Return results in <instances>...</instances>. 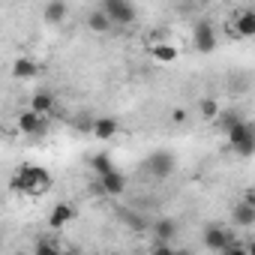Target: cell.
<instances>
[{
  "instance_id": "cell-1",
  "label": "cell",
  "mask_w": 255,
  "mask_h": 255,
  "mask_svg": "<svg viewBox=\"0 0 255 255\" xmlns=\"http://www.w3.org/2000/svg\"><path fill=\"white\" fill-rule=\"evenodd\" d=\"M51 186H54L51 171H48V168H42V165H30V162L18 165V168H15V174L9 177V189H12V192L33 195V198H36V195H45Z\"/></svg>"
},
{
  "instance_id": "cell-2",
  "label": "cell",
  "mask_w": 255,
  "mask_h": 255,
  "mask_svg": "<svg viewBox=\"0 0 255 255\" xmlns=\"http://www.w3.org/2000/svg\"><path fill=\"white\" fill-rule=\"evenodd\" d=\"M225 138L231 144V150L243 159H249L255 153V126L249 120H237L234 126H228L225 129Z\"/></svg>"
},
{
  "instance_id": "cell-3",
  "label": "cell",
  "mask_w": 255,
  "mask_h": 255,
  "mask_svg": "<svg viewBox=\"0 0 255 255\" xmlns=\"http://www.w3.org/2000/svg\"><path fill=\"white\" fill-rule=\"evenodd\" d=\"M99 9L111 18L114 27L135 24V6H132V0H99Z\"/></svg>"
},
{
  "instance_id": "cell-4",
  "label": "cell",
  "mask_w": 255,
  "mask_h": 255,
  "mask_svg": "<svg viewBox=\"0 0 255 255\" xmlns=\"http://www.w3.org/2000/svg\"><path fill=\"white\" fill-rule=\"evenodd\" d=\"M192 45H195V51H201V54H210V51L219 45V36H216L213 21H207V18H198V21H195V27H192Z\"/></svg>"
},
{
  "instance_id": "cell-5",
  "label": "cell",
  "mask_w": 255,
  "mask_h": 255,
  "mask_svg": "<svg viewBox=\"0 0 255 255\" xmlns=\"http://www.w3.org/2000/svg\"><path fill=\"white\" fill-rule=\"evenodd\" d=\"M15 129H18L21 135H45V132H48L45 114H39V111H33V108L18 111V117H15Z\"/></svg>"
},
{
  "instance_id": "cell-6",
  "label": "cell",
  "mask_w": 255,
  "mask_h": 255,
  "mask_svg": "<svg viewBox=\"0 0 255 255\" xmlns=\"http://www.w3.org/2000/svg\"><path fill=\"white\" fill-rule=\"evenodd\" d=\"M174 168H177V159H174V153H171V150H153V153L147 156V171H150L156 180L171 177V174H174Z\"/></svg>"
},
{
  "instance_id": "cell-7",
  "label": "cell",
  "mask_w": 255,
  "mask_h": 255,
  "mask_svg": "<svg viewBox=\"0 0 255 255\" xmlns=\"http://www.w3.org/2000/svg\"><path fill=\"white\" fill-rule=\"evenodd\" d=\"M231 237H234V234H231L228 228H222V225H204V231H201V243H204L210 252H222Z\"/></svg>"
},
{
  "instance_id": "cell-8",
  "label": "cell",
  "mask_w": 255,
  "mask_h": 255,
  "mask_svg": "<svg viewBox=\"0 0 255 255\" xmlns=\"http://www.w3.org/2000/svg\"><path fill=\"white\" fill-rule=\"evenodd\" d=\"M72 219H75V207H72L69 201H57V204L51 207V213H48V228H51V231H63Z\"/></svg>"
},
{
  "instance_id": "cell-9",
  "label": "cell",
  "mask_w": 255,
  "mask_h": 255,
  "mask_svg": "<svg viewBox=\"0 0 255 255\" xmlns=\"http://www.w3.org/2000/svg\"><path fill=\"white\" fill-rule=\"evenodd\" d=\"M99 189H102L105 195H120V192H126V177H123L117 168H111V171L99 174Z\"/></svg>"
},
{
  "instance_id": "cell-10",
  "label": "cell",
  "mask_w": 255,
  "mask_h": 255,
  "mask_svg": "<svg viewBox=\"0 0 255 255\" xmlns=\"http://www.w3.org/2000/svg\"><path fill=\"white\" fill-rule=\"evenodd\" d=\"M90 132H93L99 141H111V138L120 132V123H117V117H96L93 126H90Z\"/></svg>"
},
{
  "instance_id": "cell-11",
  "label": "cell",
  "mask_w": 255,
  "mask_h": 255,
  "mask_svg": "<svg viewBox=\"0 0 255 255\" xmlns=\"http://www.w3.org/2000/svg\"><path fill=\"white\" fill-rule=\"evenodd\" d=\"M39 69H42V66H39L36 60H30V57H15V63H12L9 72H12L15 81H30V78L39 75Z\"/></svg>"
},
{
  "instance_id": "cell-12",
  "label": "cell",
  "mask_w": 255,
  "mask_h": 255,
  "mask_svg": "<svg viewBox=\"0 0 255 255\" xmlns=\"http://www.w3.org/2000/svg\"><path fill=\"white\" fill-rule=\"evenodd\" d=\"M234 33L240 39H252L255 36V12L252 9H240L234 18Z\"/></svg>"
},
{
  "instance_id": "cell-13",
  "label": "cell",
  "mask_w": 255,
  "mask_h": 255,
  "mask_svg": "<svg viewBox=\"0 0 255 255\" xmlns=\"http://www.w3.org/2000/svg\"><path fill=\"white\" fill-rule=\"evenodd\" d=\"M69 15V6H66V0H48L45 9H42V18L45 24H63Z\"/></svg>"
},
{
  "instance_id": "cell-14",
  "label": "cell",
  "mask_w": 255,
  "mask_h": 255,
  "mask_svg": "<svg viewBox=\"0 0 255 255\" xmlns=\"http://www.w3.org/2000/svg\"><path fill=\"white\" fill-rule=\"evenodd\" d=\"M234 225H240V228H252L255 225V204L252 201H240L237 207H234Z\"/></svg>"
},
{
  "instance_id": "cell-15",
  "label": "cell",
  "mask_w": 255,
  "mask_h": 255,
  "mask_svg": "<svg viewBox=\"0 0 255 255\" xmlns=\"http://www.w3.org/2000/svg\"><path fill=\"white\" fill-rule=\"evenodd\" d=\"M30 108L48 117V114H54V96H51L48 90H36V93L30 96Z\"/></svg>"
},
{
  "instance_id": "cell-16",
  "label": "cell",
  "mask_w": 255,
  "mask_h": 255,
  "mask_svg": "<svg viewBox=\"0 0 255 255\" xmlns=\"http://www.w3.org/2000/svg\"><path fill=\"white\" fill-rule=\"evenodd\" d=\"M111 27H114V24H111V18H108L102 9H96V12L87 15V30H90V33H108Z\"/></svg>"
},
{
  "instance_id": "cell-17",
  "label": "cell",
  "mask_w": 255,
  "mask_h": 255,
  "mask_svg": "<svg viewBox=\"0 0 255 255\" xmlns=\"http://www.w3.org/2000/svg\"><path fill=\"white\" fill-rule=\"evenodd\" d=\"M150 54H153L156 63H174V60H177V48L168 45V42H156V45L150 48Z\"/></svg>"
},
{
  "instance_id": "cell-18",
  "label": "cell",
  "mask_w": 255,
  "mask_h": 255,
  "mask_svg": "<svg viewBox=\"0 0 255 255\" xmlns=\"http://www.w3.org/2000/svg\"><path fill=\"white\" fill-rule=\"evenodd\" d=\"M174 234H177V222H174V219L165 216V219H156V222H153V237H156V240H171Z\"/></svg>"
},
{
  "instance_id": "cell-19",
  "label": "cell",
  "mask_w": 255,
  "mask_h": 255,
  "mask_svg": "<svg viewBox=\"0 0 255 255\" xmlns=\"http://www.w3.org/2000/svg\"><path fill=\"white\" fill-rule=\"evenodd\" d=\"M87 165L96 171V177L99 174H105V171H111L114 168V159H111V153H93L90 159H87Z\"/></svg>"
},
{
  "instance_id": "cell-20",
  "label": "cell",
  "mask_w": 255,
  "mask_h": 255,
  "mask_svg": "<svg viewBox=\"0 0 255 255\" xmlns=\"http://www.w3.org/2000/svg\"><path fill=\"white\" fill-rule=\"evenodd\" d=\"M198 111H201L204 120H216V114H219V102H216V99H201V102H198Z\"/></svg>"
},
{
  "instance_id": "cell-21",
  "label": "cell",
  "mask_w": 255,
  "mask_h": 255,
  "mask_svg": "<svg viewBox=\"0 0 255 255\" xmlns=\"http://www.w3.org/2000/svg\"><path fill=\"white\" fill-rule=\"evenodd\" d=\"M36 252H39V255H54V252H60V246L51 243V240H39V243H36Z\"/></svg>"
},
{
  "instance_id": "cell-22",
  "label": "cell",
  "mask_w": 255,
  "mask_h": 255,
  "mask_svg": "<svg viewBox=\"0 0 255 255\" xmlns=\"http://www.w3.org/2000/svg\"><path fill=\"white\" fill-rule=\"evenodd\" d=\"M186 117H189L186 108H174V111H171V120H174V123H186Z\"/></svg>"
},
{
  "instance_id": "cell-23",
  "label": "cell",
  "mask_w": 255,
  "mask_h": 255,
  "mask_svg": "<svg viewBox=\"0 0 255 255\" xmlns=\"http://www.w3.org/2000/svg\"><path fill=\"white\" fill-rule=\"evenodd\" d=\"M207 3H213V0H207Z\"/></svg>"
}]
</instances>
